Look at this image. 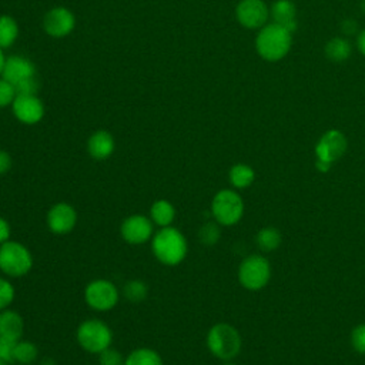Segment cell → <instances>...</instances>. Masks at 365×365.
I'll return each instance as SVG.
<instances>
[{"label":"cell","instance_id":"cell-7","mask_svg":"<svg viewBox=\"0 0 365 365\" xmlns=\"http://www.w3.org/2000/svg\"><path fill=\"white\" fill-rule=\"evenodd\" d=\"M271 277V267L267 258L254 254L245 257L238 267V281L250 291H258L264 288Z\"/></svg>","mask_w":365,"mask_h":365},{"label":"cell","instance_id":"cell-14","mask_svg":"<svg viewBox=\"0 0 365 365\" xmlns=\"http://www.w3.org/2000/svg\"><path fill=\"white\" fill-rule=\"evenodd\" d=\"M14 117L23 124H36L44 115V106L37 96H16L11 103Z\"/></svg>","mask_w":365,"mask_h":365},{"label":"cell","instance_id":"cell-30","mask_svg":"<svg viewBox=\"0 0 365 365\" xmlns=\"http://www.w3.org/2000/svg\"><path fill=\"white\" fill-rule=\"evenodd\" d=\"M351 345L356 352L365 354V324H359L351 334Z\"/></svg>","mask_w":365,"mask_h":365},{"label":"cell","instance_id":"cell-27","mask_svg":"<svg viewBox=\"0 0 365 365\" xmlns=\"http://www.w3.org/2000/svg\"><path fill=\"white\" fill-rule=\"evenodd\" d=\"M221 237V230H220V224L214 220V221H207L201 225L200 231H198V240L205 245V247H212L218 242Z\"/></svg>","mask_w":365,"mask_h":365},{"label":"cell","instance_id":"cell-36","mask_svg":"<svg viewBox=\"0 0 365 365\" xmlns=\"http://www.w3.org/2000/svg\"><path fill=\"white\" fill-rule=\"evenodd\" d=\"M356 47L358 50L361 51V54L365 56V29L358 34V38H356Z\"/></svg>","mask_w":365,"mask_h":365},{"label":"cell","instance_id":"cell-5","mask_svg":"<svg viewBox=\"0 0 365 365\" xmlns=\"http://www.w3.org/2000/svg\"><path fill=\"white\" fill-rule=\"evenodd\" d=\"M76 335L78 345L90 354H100L111 346L113 342V331L104 321L97 318L83 321Z\"/></svg>","mask_w":365,"mask_h":365},{"label":"cell","instance_id":"cell-26","mask_svg":"<svg viewBox=\"0 0 365 365\" xmlns=\"http://www.w3.org/2000/svg\"><path fill=\"white\" fill-rule=\"evenodd\" d=\"M123 295L125 297L127 301L138 304V302H143L147 298L148 287L141 279H130L123 287Z\"/></svg>","mask_w":365,"mask_h":365},{"label":"cell","instance_id":"cell-32","mask_svg":"<svg viewBox=\"0 0 365 365\" xmlns=\"http://www.w3.org/2000/svg\"><path fill=\"white\" fill-rule=\"evenodd\" d=\"M17 341H13L10 338L1 336L0 335V359L6 361L7 364H13V352H14V345Z\"/></svg>","mask_w":365,"mask_h":365},{"label":"cell","instance_id":"cell-38","mask_svg":"<svg viewBox=\"0 0 365 365\" xmlns=\"http://www.w3.org/2000/svg\"><path fill=\"white\" fill-rule=\"evenodd\" d=\"M4 63H6V57H4V54H3V48H0V74H1V71H3Z\"/></svg>","mask_w":365,"mask_h":365},{"label":"cell","instance_id":"cell-24","mask_svg":"<svg viewBox=\"0 0 365 365\" xmlns=\"http://www.w3.org/2000/svg\"><path fill=\"white\" fill-rule=\"evenodd\" d=\"M19 36L17 21L11 16H0V48L10 47Z\"/></svg>","mask_w":365,"mask_h":365},{"label":"cell","instance_id":"cell-29","mask_svg":"<svg viewBox=\"0 0 365 365\" xmlns=\"http://www.w3.org/2000/svg\"><path fill=\"white\" fill-rule=\"evenodd\" d=\"M125 358L117 349L108 346L103 352L98 354V364L100 365H124Z\"/></svg>","mask_w":365,"mask_h":365},{"label":"cell","instance_id":"cell-3","mask_svg":"<svg viewBox=\"0 0 365 365\" xmlns=\"http://www.w3.org/2000/svg\"><path fill=\"white\" fill-rule=\"evenodd\" d=\"M207 346L215 358L231 361L241 351L240 332L227 322H218L207 334Z\"/></svg>","mask_w":365,"mask_h":365},{"label":"cell","instance_id":"cell-12","mask_svg":"<svg viewBox=\"0 0 365 365\" xmlns=\"http://www.w3.org/2000/svg\"><path fill=\"white\" fill-rule=\"evenodd\" d=\"M48 230L56 235H64L74 230L77 224V211L67 202H56L46 215Z\"/></svg>","mask_w":365,"mask_h":365},{"label":"cell","instance_id":"cell-8","mask_svg":"<svg viewBox=\"0 0 365 365\" xmlns=\"http://www.w3.org/2000/svg\"><path fill=\"white\" fill-rule=\"evenodd\" d=\"M120 298L118 288L108 279L98 278L87 284L84 289L86 304L94 311L113 309Z\"/></svg>","mask_w":365,"mask_h":365},{"label":"cell","instance_id":"cell-20","mask_svg":"<svg viewBox=\"0 0 365 365\" xmlns=\"http://www.w3.org/2000/svg\"><path fill=\"white\" fill-rule=\"evenodd\" d=\"M228 178H230V182H231L232 187L241 190V188L250 187L254 182L255 173H254V170L248 164L238 163V164H234L230 168Z\"/></svg>","mask_w":365,"mask_h":365},{"label":"cell","instance_id":"cell-6","mask_svg":"<svg viewBox=\"0 0 365 365\" xmlns=\"http://www.w3.org/2000/svg\"><path fill=\"white\" fill-rule=\"evenodd\" d=\"M244 214V202L234 190H220L211 201V215L220 225H235Z\"/></svg>","mask_w":365,"mask_h":365},{"label":"cell","instance_id":"cell-16","mask_svg":"<svg viewBox=\"0 0 365 365\" xmlns=\"http://www.w3.org/2000/svg\"><path fill=\"white\" fill-rule=\"evenodd\" d=\"M115 148L113 135L106 130L94 131L87 141V151L94 160L108 158Z\"/></svg>","mask_w":365,"mask_h":365},{"label":"cell","instance_id":"cell-35","mask_svg":"<svg viewBox=\"0 0 365 365\" xmlns=\"http://www.w3.org/2000/svg\"><path fill=\"white\" fill-rule=\"evenodd\" d=\"M342 31L348 36H351L352 33L356 31V21L355 20H345L342 23Z\"/></svg>","mask_w":365,"mask_h":365},{"label":"cell","instance_id":"cell-13","mask_svg":"<svg viewBox=\"0 0 365 365\" xmlns=\"http://www.w3.org/2000/svg\"><path fill=\"white\" fill-rule=\"evenodd\" d=\"M76 19L73 13L66 7H54L44 14L43 29L44 31L56 38L66 37L73 31Z\"/></svg>","mask_w":365,"mask_h":365},{"label":"cell","instance_id":"cell-9","mask_svg":"<svg viewBox=\"0 0 365 365\" xmlns=\"http://www.w3.org/2000/svg\"><path fill=\"white\" fill-rule=\"evenodd\" d=\"M154 222L150 217L143 214L128 215L120 227V234L123 240L131 245H141L153 238Z\"/></svg>","mask_w":365,"mask_h":365},{"label":"cell","instance_id":"cell-23","mask_svg":"<svg viewBox=\"0 0 365 365\" xmlns=\"http://www.w3.org/2000/svg\"><path fill=\"white\" fill-rule=\"evenodd\" d=\"M37 356H38V349L36 344H33L31 341H21V339L16 342L14 352H13L14 362L20 365H30L36 362Z\"/></svg>","mask_w":365,"mask_h":365},{"label":"cell","instance_id":"cell-4","mask_svg":"<svg viewBox=\"0 0 365 365\" xmlns=\"http://www.w3.org/2000/svg\"><path fill=\"white\" fill-rule=\"evenodd\" d=\"M33 267L30 250L19 241H6L0 244V271L7 277H23Z\"/></svg>","mask_w":365,"mask_h":365},{"label":"cell","instance_id":"cell-21","mask_svg":"<svg viewBox=\"0 0 365 365\" xmlns=\"http://www.w3.org/2000/svg\"><path fill=\"white\" fill-rule=\"evenodd\" d=\"M124 365H164L160 354L151 348H135L124 361Z\"/></svg>","mask_w":365,"mask_h":365},{"label":"cell","instance_id":"cell-2","mask_svg":"<svg viewBox=\"0 0 365 365\" xmlns=\"http://www.w3.org/2000/svg\"><path fill=\"white\" fill-rule=\"evenodd\" d=\"M291 44L292 33L274 21L261 27L255 38V48L267 61H278L284 58L288 54Z\"/></svg>","mask_w":365,"mask_h":365},{"label":"cell","instance_id":"cell-33","mask_svg":"<svg viewBox=\"0 0 365 365\" xmlns=\"http://www.w3.org/2000/svg\"><path fill=\"white\" fill-rule=\"evenodd\" d=\"M11 165H13V160H11L10 154L4 150H0V175L9 173Z\"/></svg>","mask_w":365,"mask_h":365},{"label":"cell","instance_id":"cell-19","mask_svg":"<svg viewBox=\"0 0 365 365\" xmlns=\"http://www.w3.org/2000/svg\"><path fill=\"white\" fill-rule=\"evenodd\" d=\"M175 208L167 200H157L150 207V218L158 227H170L175 220Z\"/></svg>","mask_w":365,"mask_h":365},{"label":"cell","instance_id":"cell-15","mask_svg":"<svg viewBox=\"0 0 365 365\" xmlns=\"http://www.w3.org/2000/svg\"><path fill=\"white\" fill-rule=\"evenodd\" d=\"M1 77L13 87L30 77H36V66L31 60L23 56H10L6 58Z\"/></svg>","mask_w":365,"mask_h":365},{"label":"cell","instance_id":"cell-28","mask_svg":"<svg viewBox=\"0 0 365 365\" xmlns=\"http://www.w3.org/2000/svg\"><path fill=\"white\" fill-rule=\"evenodd\" d=\"M14 295H16V291L13 284L9 279L0 277V311L9 308V305L14 299Z\"/></svg>","mask_w":365,"mask_h":365},{"label":"cell","instance_id":"cell-31","mask_svg":"<svg viewBox=\"0 0 365 365\" xmlns=\"http://www.w3.org/2000/svg\"><path fill=\"white\" fill-rule=\"evenodd\" d=\"M14 97H16V91L13 84H10L7 80L1 77L0 78V108L11 104Z\"/></svg>","mask_w":365,"mask_h":365},{"label":"cell","instance_id":"cell-42","mask_svg":"<svg viewBox=\"0 0 365 365\" xmlns=\"http://www.w3.org/2000/svg\"><path fill=\"white\" fill-rule=\"evenodd\" d=\"M224 365H234L232 362H230V361H225V364Z\"/></svg>","mask_w":365,"mask_h":365},{"label":"cell","instance_id":"cell-10","mask_svg":"<svg viewBox=\"0 0 365 365\" xmlns=\"http://www.w3.org/2000/svg\"><path fill=\"white\" fill-rule=\"evenodd\" d=\"M235 17L247 29H261L268 21L269 9L264 0H241L235 7Z\"/></svg>","mask_w":365,"mask_h":365},{"label":"cell","instance_id":"cell-40","mask_svg":"<svg viewBox=\"0 0 365 365\" xmlns=\"http://www.w3.org/2000/svg\"><path fill=\"white\" fill-rule=\"evenodd\" d=\"M361 10L365 13V0H362V1H361Z\"/></svg>","mask_w":365,"mask_h":365},{"label":"cell","instance_id":"cell-37","mask_svg":"<svg viewBox=\"0 0 365 365\" xmlns=\"http://www.w3.org/2000/svg\"><path fill=\"white\" fill-rule=\"evenodd\" d=\"M315 167H317L318 171L327 173V171L331 168V164H329V163H325V161H321V160H317V161H315Z\"/></svg>","mask_w":365,"mask_h":365},{"label":"cell","instance_id":"cell-22","mask_svg":"<svg viewBox=\"0 0 365 365\" xmlns=\"http://www.w3.org/2000/svg\"><path fill=\"white\" fill-rule=\"evenodd\" d=\"M351 53L352 46L344 37H334L325 44V56L332 61H345Z\"/></svg>","mask_w":365,"mask_h":365},{"label":"cell","instance_id":"cell-17","mask_svg":"<svg viewBox=\"0 0 365 365\" xmlns=\"http://www.w3.org/2000/svg\"><path fill=\"white\" fill-rule=\"evenodd\" d=\"M272 21L285 27L291 33L297 30V7L291 0H277L269 9Z\"/></svg>","mask_w":365,"mask_h":365},{"label":"cell","instance_id":"cell-18","mask_svg":"<svg viewBox=\"0 0 365 365\" xmlns=\"http://www.w3.org/2000/svg\"><path fill=\"white\" fill-rule=\"evenodd\" d=\"M24 322L21 315L13 309L0 311V335L10 338L13 341H19L23 336Z\"/></svg>","mask_w":365,"mask_h":365},{"label":"cell","instance_id":"cell-1","mask_svg":"<svg viewBox=\"0 0 365 365\" xmlns=\"http://www.w3.org/2000/svg\"><path fill=\"white\" fill-rule=\"evenodd\" d=\"M151 251L161 264L173 267L185 259L188 242L184 234L175 227H163L151 238Z\"/></svg>","mask_w":365,"mask_h":365},{"label":"cell","instance_id":"cell-41","mask_svg":"<svg viewBox=\"0 0 365 365\" xmlns=\"http://www.w3.org/2000/svg\"><path fill=\"white\" fill-rule=\"evenodd\" d=\"M0 365H9L6 361H3V359H0Z\"/></svg>","mask_w":365,"mask_h":365},{"label":"cell","instance_id":"cell-25","mask_svg":"<svg viewBox=\"0 0 365 365\" xmlns=\"http://www.w3.org/2000/svg\"><path fill=\"white\" fill-rule=\"evenodd\" d=\"M281 232L274 227H265L257 234V244L262 251H274L281 244Z\"/></svg>","mask_w":365,"mask_h":365},{"label":"cell","instance_id":"cell-11","mask_svg":"<svg viewBox=\"0 0 365 365\" xmlns=\"http://www.w3.org/2000/svg\"><path fill=\"white\" fill-rule=\"evenodd\" d=\"M346 147V137L339 130H328L321 135L315 145L317 160L332 164L345 154Z\"/></svg>","mask_w":365,"mask_h":365},{"label":"cell","instance_id":"cell-39","mask_svg":"<svg viewBox=\"0 0 365 365\" xmlns=\"http://www.w3.org/2000/svg\"><path fill=\"white\" fill-rule=\"evenodd\" d=\"M40 365H56V362H54L53 358H44V359L40 362Z\"/></svg>","mask_w":365,"mask_h":365},{"label":"cell","instance_id":"cell-34","mask_svg":"<svg viewBox=\"0 0 365 365\" xmlns=\"http://www.w3.org/2000/svg\"><path fill=\"white\" fill-rule=\"evenodd\" d=\"M10 234H11V228L10 224L6 218L0 217V244L6 242L10 240Z\"/></svg>","mask_w":365,"mask_h":365}]
</instances>
